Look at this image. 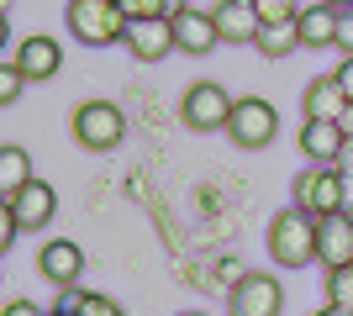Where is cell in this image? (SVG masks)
Listing matches in <instances>:
<instances>
[{
    "instance_id": "obj_19",
    "label": "cell",
    "mask_w": 353,
    "mask_h": 316,
    "mask_svg": "<svg viewBox=\"0 0 353 316\" xmlns=\"http://www.w3.org/2000/svg\"><path fill=\"white\" fill-rule=\"evenodd\" d=\"M21 185H32V153L21 143H6L0 148V196H16Z\"/></svg>"
},
{
    "instance_id": "obj_17",
    "label": "cell",
    "mask_w": 353,
    "mask_h": 316,
    "mask_svg": "<svg viewBox=\"0 0 353 316\" xmlns=\"http://www.w3.org/2000/svg\"><path fill=\"white\" fill-rule=\"evenodd\" d=\"M338 16L332 6H306V11L295 16V27H301V48H338Z\"/></svg>"
},
{
    "instance_id": "obj_30",
    "label": "cell",
    "mask_w": 353,
    "mask_h": 316,
    "mask_svg": "<svg viewBox=\"0 0 353 316\" xmlns=\"http://www.w3.org/2000/svg\"><path fill=\"white\" fill-rule=\"evenodd\" d=\"M338 169H343V174L353 180V137H348V148H343V164H338Z\"/></svg>"
},
{
    "instance_id": "obj_21",
    "label": "cell",
    "mask_w": 353,
    "mask_h": 316,
    "mask_svg": "<svg viewBox=\"0 0 353 316\" xmlns=\"http://www.w3.org/2000/svg\"><path fill=\"white\" fill-rule=\"evenodd\" d=\"M74 316H127L111 295H95V290H74Z\"/></svg>"
},
{
    "instance_id": "obj_23",
    "label": "cell",
    "mask_w": 353,
    "mask_h": 316,
    "mask_svg": "<svg viewBox=\"0 0 353 316\" xmlns=\"http://www.w3.org/2000/svg\"><path fill=\"white\" fill-rule=\"evenodd\" d=\"M21 85H27V74L16 69V59H6V63H0V105L21 101Z\"/></svg>"
},
{
    "instance_id": "obj_12",
    "label": "cell",
    "mask_w": 353,
    "mask_h": 316,
    "mask_svg": "<svg viewBox=\"0 0 353 316\" xmlns=\"http://www.w3.org/2000/svg\"><path fill=\"white\" fill-rule=\"evenodd\" d=\"M174 43L179 53H190V59H206L211 48H221V32H216V16L211 11H179L174 16Z\"/></svg>"
},
{
    "instance_id": "obj_31",
    "label": "cell",
    "mask_w": 353,
    "mask_h": 316,
    "mask_svg": "<svg viewBox=\"0 0 353 316\" xmlns=\"http://www.w3.org/2000/svg\"><path fill=\"white\" fill-rule=\"evenodd\" d=\"M322 6H332V11H353V0H322Z\"/></svg>"
},
{
    "instance_id": "obj_22",
    "label": "cell",
    "mask_w": 353,
    "mask_h": 316,
    "mask_svg": "<svg viewBox=\"0 0 353 316\" xmlns=\"http://www.w3.org/2000/svg\"><path fill=\"white\" fill-rule=\"evenodd\" d=\"M248 6L259 11V21H264V27H269V21H295V16L306 11L301 0H248Z\"/></svg>"
},
{
    "instance_id": "obj_32",
    "label": "cell",
    "mask_w": 353,
    "mask_h": 316,
    "mask_svg": "<svg viewBox=\"0 0 353 316\" xmlns=\"http://www.w3.org/2000/svg\"><path fill=\"white\" fill-rule=\"evenodd\" d=\"M311 316H348V311H338V306H322V311H311Z\"/></svg>"
},
{
    "instance_id": "obj_2",
    "label": "cell",
    "mask_w": 353,
    "mask_h": 316,
    "mask_svg": "<svg viewBox=\"0 0 353 316\" xmlns=\"http://www.w3.org/2000/svg\"><path fill=\"white\" fill-rule=\"evenodd\" d=\"M269 258L280 269H306L316 258V216L301 206H285L274 222H269Z\"/></svg>"
},
{
    "instance_id": "obj_8",
    "label": "cell",
    "mask_w": 353,
    "mask_h": 316,
    "mask_svg": "<svg viewBox=\"0 0 353 316\" xmlns=\"http://www.w3.org/2000/svg\"><path fill=\"white\" fill-rule=\"evenodd\" d=\"M11 59H16V69L27 79H53L63 69V48H59L53 32H27V37L11 48Z\"/></svg>"
},
{
    "instance_id": "obj_18",
    "label": "cell",
    "mask_w": 353,
    "mask_h": 316,
    "mask_svg": "<svg viewBox=\"0 0 353 316\" xmlns=\"http://www.w3.org/2000/svg\"><path fill=\"white\" fill-rule=\"evenodd\" d=\"M253 48H259L269 63H280V59H290L295 48H301V27H295V21H269V27H259Z\"/></svg>"
},
{
    "instance_id": "obj_5",
    "label": "cell",
    "mask_w": 353,
    "mask_h": 316,
    "mask_svg": "<svg viewBox=\"0 0 353 316\" xmlns=\"http://www.w3.org/2000/svg\"><path fill=\"white\" fill-rule=\"evenodd\" d=\"M227 137L237 148H269L280 137V111L264 101V95H237L232 101V121H227Z\"/></svg>"
},
{
    "instance_id": "obj_33",
    "label": "cell",
    "mask_w": 353,
    "mask_h": 316,
    "mask_svg": "<svg viewBox=\"0 0 353 316\" xmlns=\"http://www.w3.org/2000/svg\"><path fill=\"white\" fill-rule=\"evenodd\" d=\"M48 316H74V311H59V306H53V311H48Z\"/></svg>"
},
{
    "instance_id": "obj_26",
    "label": "cell",
    "mask_w": 353,
    "mask_h": 316,
    "mask_svg": "<svg viewBox=\"0 0 353 316\" xmlns=\"http://www.w3.org/2000/svg\"><path fill=\"white\" fill-rule=\"evenodd\" d=\"M338 53H343V59H353V11L338 16Z\"/></svg>"
},
{
    "instance_id": "obj_14",
    "label": "cell",
    "mask_w": 353,
    "mask_h": 316,
    "mask_svg": "<svg viewBox=\"0 0 353 316\" xmlns=\"http://www.w3.org/2000/svg\"><path fill=\"white\" fill-rule=\"evenodd\" d=\"M16 206V216H21V227L27 232H43L48 222H53V211H59V196H53V185L48 180H32V185H21L16 196H6Z\"/></svg>"
},
{
    "instance_id": "obj_16",
    "label": "cell",
    "mask_w": 353,
    "mask_h": 316,
    "mask_svg": "<svg viewBox=\"0 0 353 316\" xmlns=\"http://www.w3.org/2000/svg\"><path fill=\"white\" fill-rule=\"evenodd\" d=\"M216 32H221V43H253L259 37V11H253L248 0H216Z\"/></svg>"
},
{
    "instance_id": "obj_4",
    "label": "cell",
    "mask_w": 353,
    "mask_h": 316,
    "mask_svg": "<svg viewBox=\"0 0 353 316\" xmlns=\"http://www.w3.org/2000/svg\"><path fill=\"white\" fill-rule=\"evenodd\" d=\"M69 127H74V143L90 148V153H111L127 137V116H121L117 101H85L69 116Z\"/></svg>"
},
{
    "instance_id": "obj_7",
    "label": "cell",
    "mask_w": 353,
    "mask_h": 316,
    "mask_svg": "<svg viewBox=\"0 0 353 316\" xmlns=\"http://www.w3.org/2000/svg\"><path fill=\"white\" fill-rule=\"evenodd\" d=\"M285 285L274 274H237V285L227 290V311L232 316H280Z\"/></svg>"
},
{
    "instance_id": "obj_25",
    "label": "cell",
    "mask_w": 353,
    "mask_h": 316,
    "mask_svg": "<svg viewBox=\"0 0 353 316\" xmlns=\"http://www.w3.org/2000/svg\"><path fill=\"white\" fill-rule=\"evenodd\" d=\"M127 21H148V16H163V0H117Z\"/></svg>"
},
{
    "instance_id": "obj_28",
    "label": "cell",
    "mask_w": 353,
    "mask_h": 316,
    "mask_svg": "<svg viewBox=\"0 0 353 316\" xmlns=\"http://www.w3.org/2000/svg\"><path fill=\"white\" fill-rule=\"evenodd\" d=\"M332 74H338V85H343V95H348L353 101V59H343L338 69H332Z\"/></svg>"
},
{
    "instance_id": "obj_20",
    "label": "cell",
    "mask_w": 353,
    "mask_h": 316,
    "mask_svg": "<svg viewBox=\"0 0 353 316\" xmlns=\"http://www.w3.org/2000/svg\"><path fill=\"white\" fill-rule=\"evenodd\" d=\"M327 306L353 316V264L348 269H327Z\"/></svg>"
},
{
    "instance_id": "obj_11",
    "label": "cell",
    "mask_w": 353,
    "mask_h": 316,
    "mask_svg": "<svg viewBox=\"0 0 353 316\" xmlns=\"http://www.w3.org/2000/svg\"><path fill=\"white\" fill-rule=\"evenodd\" d=\"M316 264L322 269H348L353 264V216L348 211L316 222Z\"/></svg>"
},
{
    "instance_id": "obj_34",
    "label": "cell",
    "mask_w": 353,
    "mask_h": 316,
    "mask_svg": "<svg viewBox=\"0 0 353 316\" xmlns=\"http://www.w3.org/2000/svg\"><path fill=\"white\" fill-rule=\"evenodd\" d=\"M179 316H206V311H179Z\"/></svg>"
},
{
    "instance_id": "obj_15",
    "label": "cell",
    "mask_w": 353,
    "mask_h": 316,
    "mask_svg": "<svg viewBox=\"0 0 353 316\" xmlns=\"http://www.w3.org/2000/svg\"><path fill=\"white\" fill-rule=\"evenodd\" d=\"M343 148H348V132L338 121H306L301 127V153L311 164H343Z\"/></svg>"
},
{
    "instance_id": "obj_29",
    "label": "cell",
    "mask_w": 353,
    "mask_h": 316,
    "mask_svg": "<svg viewBox=\"0 0 353 316\" xmlns=\"http://www.w3.org/2000/svg\"><path fill=\"white\" fill-rule=\"evenodd\" d=\"M179 11H190V0H163V16H169V21H174Z\"/></svg>"
},
{
    "instance_id": "obj_13",
    "label": "cell",
    "mask_w": 353,
    "mask_h": 316,
    "mask_svg": "<svg viewBox=\"0 0 353 316\" xmlns=\"http://www.w3.org/2000/svg\"><path fill=\"white\" fill-rule=\"evenodd\" d=\"M348 95H343L338 74H316L306 85V95H301V111H306V121H343V111H348Z\"/></svg>"
},
{
    "instance_id": "obj_24",
    "label": "cell",
    "mask_w": 353,
    "mask_h": 316,
    "mask_svg": "<svg viewBox=\"0 0 353 316\" xmlns=\"http://www.w3.org/2000/svg\"><path fill=\"white\" fill-rule=\"evenodd\" d=\"M27 227H21V216H16V206L11 200H0V248H11L16 238H21Z\"/></svg>"
},
{
    "instance_id": "obj_3",
    "label": "cell",
    "mask_w": 353,
    "mask_h": 316,
    "mask_svg": "<svg viewBox=\"0 0 353 316\" xmlns=\"http://www.w3.org/2000/svg\"><path fill=\"white\" fill-rule=\"evenodd\" d=\"M69 32L79 37L85 48H111V43H127V11H121L117 0H69V11H63Z\"/></svg>"
},
{
    "instance_id": "obj_6",
    "label": "cell",
    "mask_w": 353,
    "mask_h": 316,
    "mask_svg": "<svg viewBox=\"0 0 353 316\" xmlns=\"http://www.w3.org/2000/svg\"><path fill=\"white\" fill-rule=\"evenodd\" d=\"M179 116L190 132H227V121H232V95L221 90L216 79H195L185 101H179Z\"/></svg>"
},
{
    "instance_id": "obj_1",
    "label": "cell",
    "mask_w": 353,
    "mask_h": 316,
    "mask_svg": "<svg viewBox=\"0 0 353 316\" xmlns=\"http://www.w3.org/2000/svg\"><path fill=\"white\" fill-rule=\"evenodd\" d=\"M290 200L322 222V216H338V211L353 206V190H348V174H343L338 164H311V169H301V174H295Z\"/></svg>"
},
{
    "instance_id": "obj_27",
    "label": "cell",
    "mask_w": 353,
    "mask_h": 316,
    "mask_svg": "<svg viewBox=\"0 0 353 316\" xmlns=\"http://www.w3.org/2000/svg\"><path fill=\"white\" fill-rule=\"evenodd\" d=\"M0 316H48V311H43V306H32V301H6Z\"/></svg>"
},
{
    "instance_id": "obj_9",
    "label": "cell",
    "mask_w": 353,
    "mask_h": 316,
    "mask_svg": "<svg viewBox=\"0 0 353 316\" xmlns=\"http://www.w3.org/2000/svg\"><path fill=\"white\" fill-rule=\"evenodd\" d=\"M127 53H132L137 63H159V59H169V53H179V43H174V21H169V16H148V21H132V27H127Z\"/></svg>"
},
{
    "instance_id": "obj_10",
    "label": "cell",
    "mask_w": 353,
    "mask_h": 316,
    "mask_svg": "<svg viewBox=\"0 0 353 316\" xmlns=\"http://www.w3.org/2000/svg\"><path fill=\"white\" fill-rule=\"evenodd\" d=\"M37 274H43L48 285H59V290L79 285V274H85V248L69 242V238L43 242V248H37Z\"/></svg>"
}]
</instances>
